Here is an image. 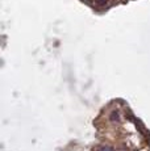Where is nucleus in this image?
<instances>
[{
    "mask_svg": "<svg viewBox=\"0 0 150 151\" xmlns=\"http://www.w3.org/2000/svg\"><path fill=\"white\" fill-rule=\"evenodd\" d=\"M99 151H112V149L111 147H102Z\"/></svg>",
    "mask_w": 150,
    "mask_h": 151,
    "instance_id": "f03ea898",
    "label": "nucleus"
},
{
    "mask_svg": "<svg viewBox=\"0 0 150 151\" xmlns=\"http://www.w3.org/2000/svg\"><path fill=\"white\" fill-rule=\"evenodd\" d=\"M120 120V114L117 110H113V112L111 113V121H113V122H116V121Z\"/></svg>",
    "mask_w": 150,
    "mask_h": 151,
    "instance_id": "f257e3e1",
    "label": "nucleus"
}]
</instances>
